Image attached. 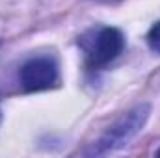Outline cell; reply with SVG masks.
I'll return each mask as SVG.
<instances>
[{
  "mask_svg": "<svg viewBox=\"0 0 160 158\" xmlns=\"http://www.w3.org/2000/svg\"><path fill=\"white\" fill-rule=\"evenodd\" d=\"M151 114V104L147 102H140L134 108H130L128 112H125L121 117H118L93 143L88 151H84V155L88 156H102L114 151H119L123 147H127L145 126L147 119Z\"/></svg>",
  "mask_w": 160,
  "mask_h": 158,
  "instance_id": "cell-1",
  "label": "cell"
},
{
  "mask_svg": "<svg viewBox=\"0 0 160 158\" xmlns=\"http://www.w3.org/2000/svg\"><path fill=\"white\" fill-rule=\"evenodd\" d=\"M78 45L84 50L88 65L93 69H101L121 56L125 48V36L119 28L99 26L86 32L80 37Z\"/></svg>",
  "mask_w": 160,
  "mask_h": 158,
  "instance_id": "cell-2",
  "label": "cell"
},
{
  "mask_svg": "<svg viewBox=\"0 0 160 158\" xmlns=\"http://www.w3.org/2000/svg\"><path fill=\"white\" fill-rule=\"evenodd\" d=\"M60 71L52 56H34L19 71V82L24 91H45L58 84Z\"/></svg>",
  "mask_w": 160,
  "mask_h": 158,
  "instance_id": "cell-3",
  "label": "cell"
},
{
  "mask_svg": "<svg viewBox=\"0 0 160 158\" xmlns=\"http://www.w3.org/2000/svg\"><path fill=\"white\" fill-rule=\"evenodd\" d=\"M147 43H149V48L153 52L160 54V21L151 26V30L147 34Z\"/></svg>",
  "mask_w": 160,
  "mask_h": 158,
  "instance_id": "cell-4",
  "label": "cell"
},
{
  "mask_svg": "<svg viewBox=\"0 0 160 158\" xmlns=\"http://www.w3.org/2000/svg\"><path fill=\"white\" fill-rule=\"evenodd\" d=\"M93 2H99V4H118L121 0H93Z\"/></svg>",
  "mask_w": 160,
  "mask_h": 158,
  "instance_id": "cell-5",
  "label": "cell"
},
{
  "mask_svg": "<svg viewBox=\"0 0 160 158\" xmlns=\"http://www.w3.org/2000/svg\"><path fill=\"white\" fill-rule=\"evenodd\" d=\"M157 156H160V149H158V151H157Z\"/></svg>",
  "mask_w": 160,
  "mask_h": 158,
  "instance_id": "cell-6",
  "label": "cell"
},
{
  "mask_svg": "<svg viewBox=\"0 0 160 158\" xmlns=\"http://www.w3.org/2000/svg\"><path fill=\"white\" fill-rule=\"evenodd\" d=\"M0 121H2V112H0Z\"/></svg>",
  "mask_w": 160,
  "mask_h": 158,
  "instance_id": "cell-7",
  "label": "cell"
}]
</instances>
